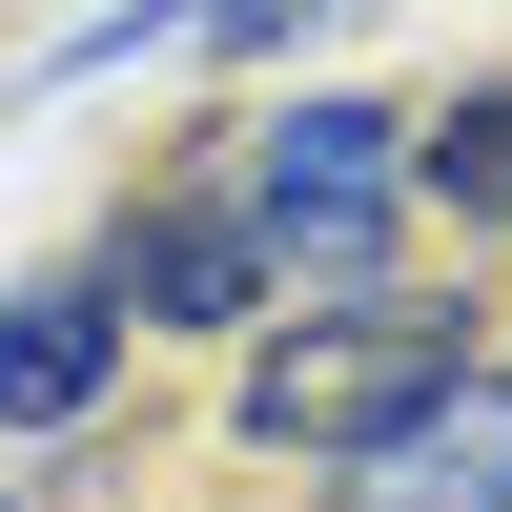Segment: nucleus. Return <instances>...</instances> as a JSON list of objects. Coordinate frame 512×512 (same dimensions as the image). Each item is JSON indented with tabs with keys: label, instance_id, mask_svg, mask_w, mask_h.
I'll return each instance as SVG.
<instances>
[{
	"label": "nucleus",
	"instance_id": "1",
	"mask_svg": "<svg viewBox=\"0 0 512 512\" xmlns=\"http://www.w3.org/2000/svg\"><path fill=\"white\" fill-rule=\"evenodd\" d=\"M451 369H472V308L349 287V308H287V328H246V390H226V431H246V451H287V472H349V451L390 431L410 390H451Z\"/></svg>",
	"mask_w": 512,
	"mask_h": 512
},
{
	"label": "nucleus",
	"instance_id": "2",
	"mask_svg": "<svg viewBox=\"0 0 512 512\" xmlns=\"http://www.w3.org/2000/svg\"><path fill=\"white\" fill-rule=\"evenodd\" d=\"M226 205L267 226V287H369L390 267V205H410V123L390 103H287V123H246Z\"/></svg>",
	"mask_w": 512,
	"mask_h": 512
},
{
	"label": "nucleus",
	"instance_id": "3",
	"mask_svg": "<svg viewBox=\"0 0 512 512\" xmlns=\"http://www.w3.org/2000/svg\"><path fill=\"white\" fill-rule=\"evenodd\" d=\"M82 267H103L123 328H267V308H287V287H267V226H246L226 185H144Z\"/></svg>",
	"mask_w": 512,
	"mask_h": 512
},
{
	"label": "nucleus",
	"instance_id": "4",
	"mask_svg": "<svg viewBox=\"0 0 512 512\" xmlns=\"http://www.w3.org/2000/svg\"><path fill=\"white\" fill-rule=\"evenodd\" d=\"M328 512H512V369H451L328 472Z\"/></svg>",
	"mask_w": 512,
	"mask_h": 512
},
{
	"label": "nucleus",
	"instance_id": "5",
	"mask_svg": "<svg viewBox=\"0 0 512 512\" xmlns=\"http://www.w3.org/2000/svg\"><path fill=\"white\" fill-rule=\"evenodd\" d=\"M123 349H144V328L103 308V267H41V287H0V431H21V451H62L82 410L123 390Z\"/></svg>",
	"mask_w": 512,
	"mask_h": 512
},
{
	"label": "nucleus",
	"instance_id": "6",
	"mask_svg": "<svg viewBox=\"0 0 512 512\" xmlns=\"http://www.w3.org/2000/svg\"><path fill=\"white\" fill-rule=\"evenodd\" d=\"M410 205H451V226H512V62L451 82L431 123H410Z\"/></svg>",
	"mask_w": 512,
	"mask_h": 512
},
{
	"label": "nucleus",
	"instance_id": "7",
	"mask_svg": "<svg viewBox=\"0 0 512 512\" xmlns=\"http://www.w3.org/2000/svg\"><path fill=\"white\" fill-rule=\"evenodd\" d=\"M287 21H349V0H185V41H205V62H267Z\"/></svg>",
	"mask_w": 512,
	"mask_h": 512
},
{
	"label": "nucleus",
	"instance_id": "8",
	"mask_svg": "<svg viewBox=\"0 0 512 512\" xmlns=\"http://www.w3.org/2000/svg\"><path fill=\"white\" fill-rule=\"evenodd\" d=\"M0 512H21V472H0Z\"/></svg>",
	"mask_w": 512,
	"mask_h": 512
}]
</instances>
